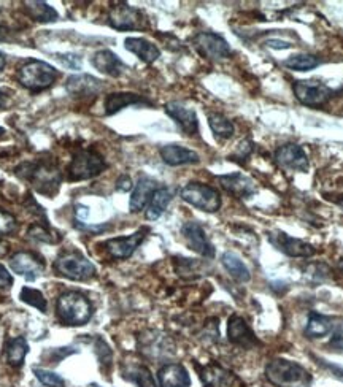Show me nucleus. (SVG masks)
<instances>
[{
  "mask_svg": "<svg viewBox=\"0 0 343 387\" xmlns=\"http://www.w3.org/2000/svg\"><path fill=\"white\" fill-rule=\"evenodd\" d=\"M21 180L29 181L38 194L54 197L62 183V173L56 159L45 157L34 162H22L15 168Z\"/></svg>",
  "mask_w": 343,
  "mask_h": 387,
  "instance_id": "obj_1",
  "label": "nucleus"
},
{
  "mask_svg": "<svg viewBox=\"0 0 343 387\" xmlns=\"http://www.w3.org/2000/svg\"><path fill=\"white\" fill-rule=\"evenodd\" d=\"M56 312L62 324L80 327L88 324L94 308L88 297L77 291H67L59 295L56 303Z\"/></svg>",
  "mask_w": 343,
  "mask_h": 387,
  "instance_id": "obj_2",
  "label": "nucleus"
},
{
  "mask_svg": "<svg viewBox=\"0 0 343 387\" xmlns=\"http://www.w3.org/2000/svg\"><path fill=\"white\" fill-rule=\"evenodd\" d=\"M265 378L275 387H310L312 374L298 362L273 359L265 367Z\"/></svg>",
  "mask_w": 343,
  "mask_h": 387,
  "instance_id": "obj_3",
  "label": "nucleus"
},
{
  "mask_svg": "<svg viewBox=\"0 0 343 387\" xmlns=\"http://www.w3.org/2000/svg\"><path fill=\"white\" fill-rule=\"evenodd\" d=\"M61 72L51 64L38 59H27L18 70V81L31 92H42L59 80Z\"/></svg>",
  "mask_w": 343,
  "mask_h": 387,
  "instance_id": "obj_4",
  "label": "nucleus"
},
{
  "mask_svg": "<svg viewBox=\"0 0 343 387\" xmlns=\"http://www.w3.org/2000/svg\"><path fill=\"white\" fill-rule=\"evenodd\" d=\"M54 270L61 277L72 281H89L97 273L94 263L77 249L61 253L54 262Z\"/></svg>",
  "mask_w": 343,
  "mask_h": 387,
  "instance_id": "obj_5",
  "label": "nucleus"
},
{
  "mask_svg": "<svg viewBox=\"0 0 343 387\" xmlns=\"http://www.w3.org/2000/svg\"><path fill=\"white\" fill-rule=\"evenodd\" d=\"M107 168V162L94 149L80 148L73 152L72 162L68 166V180L85 181L96 178Z\"/></svg>",
  "mask_w": 343,
  "mask_h": 387,
  "instance_id": "obj_6",
  "label": "nucleus"
},
{
  "mask_svg": "<svg viewBox=\"0 0 343 387\" xmlns=\"http://www.w3.org/2000/svg\"><path fill=\"white\" fill-rule=\"evenodd\" d=\"M180 197L186 203L205 213H217L221 208V196L214 187L202 183H188L182 191Z\"/></svg>",
  "mask_w": 343,
  "mask_h": 387,
  "instance_id": "obj_7",
  "label": "nucleus"
},
{
  "mask_svg": "<svg viewBox=\"0 0 343 387\" xmlns=\"http://www.w3.org/2000/svg\"><path fill=\"white\" fill-rule=\"evenodd\" d=\"M108 24L116 31H140L147 27V17L142 10L131 7L129 3L119 2L110 8Z\"/></svg>",
  "mask_w": 343,
  "mask_h": 387,
  "instance_id": "obj_8",
  "label": "nucleus"
},
{
  "mask_svg": "<svg viewBox=\"0 0 343 387\" xmlns=\"http://www.w3.org/2000/svg\"><path fill=\"white\" fill-rule=\"evenodd\" d=\"M294 96L298 101L310 108H319L328 103L334 96V91L319 81H295L293 85Z\"/></svg>",
  "mask_w": 343,
  "mask_h": 387,
  "instance_id": "obj_9",
  "label": "nucleus"
},
{
  "mask_svg": "<svg viewBox=\"0 0 343 387\" xmlns=\"http://www.w3.org/2000/svg\"><path fill=\"white\" fill-rule=\"evenodd\" d=\"M193 46L208 61H224L231 57L232 50L226 38L214 32H200L193 38Z\"/></svg>",
  "mask_w": 343,
  "mask_h": 387,
  "instance_id": "obj_10",
  "label": "nucleus"
},
{
  "mask_svg": "<svg viewBox=\"0 0 343 387\" xmlns=\"http://www.w3.org/2000/svg\"><path fill=\"white\" fill-rule=\"evenodd\" d=\"M199 378L205 387H245V383L234 372L228 370L219 363H207L197 367Z\"/></svg>",
  "mask_w": 343,
  "mask_h": 387,
  "instance_id": "obj_11",
  "label": "nucleus"
},
{
  "mask_svg": "<svg viewBox=\"0 0 343 387\" xmlns=\"http://www.w3.org/2000/svg\"><path fill=\"white\" fill-rule=\"evenodd\" d=\"M138 348H140V353L145 357L153 360L167 359V357H170L173 354V344L170 343L168 337H166L164 333L154 330L145 332L143 335H140Z\"/></svg>",
  "mask_w": 343,
  "mask_h": 387,
  "instance_id": "obj_12",
  "label": "nucleus"
},
{
  "mask_svg": "<svg viewBox=\"0 0 343 387\" xmlns=\"http://www.w3.org/2000/svg\"><path fill=\"white\" fill-rule=\"evenodd\" d=\"M269 242L275 246L278 251H282L283 254H286L289 257H312L315 256L316 249L313 248L310 243L302 242L299 238L289 237L288 233H284L282 231H273L269 233Z\"/></svg>",
  "mask_w": 343,
  "mask_h": 387,
  "instance_id": "obj_13",
  "label": "nucleus"
},
{
  "mask_svg": "<svg viewBox=\"0 0 343 387\" xmlns=\"http://www.w3.org/2000/svg\"><path fill=\"white\" fill-rule=\"evenodd\" d=\"M10 268L24 277L27 281H36L45 272V263L38 256L29 251H20L10 257Z\"/></svg>",
  "mask_w": 343,
  "mask_h": 387,
  "instance_id": "obj_14",
  "label": "nucleus"
},
{
  "mask_svg": "<svg viewBox=\"0 0 343 387\" xmlns=\"http://www.w3.org/2000/svg\"><path fill=\"white\" fill-rule=\"evenodd\" d=\"M149 231L147 227L140 228L136 233H132L129 237H118V238H112L105 243V249L107 253L113 257V259L118 261H126L136 253V249L142 244V242L147 237V233Z\"/></svg>",
  "mask_w": 343,
  "mask_h": 387,
  "instance_id": "obj_15",
  "label": "nucleus"
},
{
  "mask_svg": "<svg viewBox=\"0 0 343 387\" xmlns=\"http://www.w3.org/2000/svg\"><path fill=\"white\" fill-rule=\"evenodd\" d=\"M182 233L186 243L189 246V249H193L194 253L200 254L202 257H207V259H213L214 248L200 224H197L194 221L186 222L182 227Z\"/></svg>",
  "mask_w": 343,
  "mask_h": 387,
  "instance_id": "obj_16",
  "label": "nucleus"
},
{
  "mask_svg": "<svg viewBox=\"0 0 343 387\" xmlns=\"http://www.w3.org/2000/svg\"><path fill=\"white\" fill-rule=\"evenodd\" d=\"M166 113L175 121V124L184 135L196 137L199 133V119L193 108H188L180 102H168L166 103Z\"/></svg>",
  "mask_w": 343,
  "mask_h": 387,
  "instance_id": "obj_17",
  "label": "nucleus"
},
{
  "mask_svg": "<svg viewBox=\"0 0 343 387\" xmlns=\"http://www.w3.org/2000/svg\"><path fill=\"white\" fill-rule=\"evenodd\" d=\"M103 89V81L92 75H72L66 81V91L75 98L96 97Z\"/></svg>",
  "mask_w": 343,
  "mask_h": 387,
  "instance_id": "obj_18",
  "label": "nucleus"
},
{
  "mask_svg": "<svg viewBox=\"0 0 343 387\" xmlns=\"http://www.w3.org/2000/svg\"><path fill=\"white\" fill-rule=\"evenodd\" d=\"M275 162L282 168L293 170V172H307L308 157L299 145H283L275 151Z\"/></svg>",
  "mask_w": 343,
  "mask_h": 387,
  "instance_id": "obj_19",
  "label": "nucleus"
},
{
  "mask_svg": "<svg viewBox=\"0 0 343 387\" xmlns=\"http://www.w3.org/2000/svg\"><path fill=\"white\" fill-rule=\"evenodd\" d=\"M91 64L98 72L112 76V78H119L129 70V67L112 50H101L94 52V56L91 57Z\"/></svg>",
  "mask_w": 343,
  "mask_h": 387,
  "instance_id": "obj_20",
  "label": "nucleus"
},
{
  "mask_svg": "<svg viewBox=\"0 0 343 387\" xmlns=\"http://www.w3.org/2000/svg\"><path fill=\"white\" fill-rule=\"evenodd\" d=\"M228 338L232 344L240 346V348H254L256 344H259L258 338L251 330V327L247 324V321L240 318V316L234 314L229 319L228 324Z\"/></svg>",
  "mask_w": 343,
  "mask_h": 387,
  "instance_id": "obj_21",
  "label": "nucleus"
},
{
  "mask_svg": "<svg viewBox=\"0 0 343 387\" xmlns=\"http://www.w3.org/2000/svg\"><path fill=\"white\" fill-rule=\"evenodd\" d=\"M159 154H161V159L170 167L189 166V163H197L200 161V157L196 151L184 148V146L177 143L164 145L159 149Z\"/></svg>",
  "mask_w": 343,
  "mask_h": 387,
  "instance_id": "obj_22",
  "label": "nucleus"
},
{
  "mask_svg": "<svg viewBox=\"0 0 343 387\" xmlns=\"http://www.w3.org/2000/svg\"><path fill=\"white\" fill-rule=\"evenodd\" d=\"M218 181L226 192L232 194V196L237 198L251 197L256 192L254 181L251 178L245 177L243 173L223 175V177H218Z\"/></svg>",
  "mask_w": 343,
  "mask_h": 387,
  "instance_id": "obj_23",
  "label": "nucleus"
},
{
  "mask_svg": "<svg viewBox=\"0 0 343 387\" xmlns=\"http://www.w3.org/2000/svg\"><path fill=\"white\" fill-rule=\"evenodd\" d=\"M158 181L149 178V177H140L137 181L136 187H133V192L131 196V202H129V208L132 213H140L142 210L148 207V203L151 200V196H153L154 191L158 189Z\"/></svg>",
  "mask_w": 343,
  "mask_h": 387,
  "instance_id": "obj_24",
  "label": "nucleus"
},
{
  "mask_svg": "<svg viewBox=\"0 0 343 387\" xmlns=\"http://www.w3.org/2000/svg\"><path fill=\"white\" fill-rule=\"evenodd\" d=\"M159 387H189V373L182 363H166L158 372Z\"/></svg>",
  "mask_w": 343,
  "mask_h": 387,
  "instance_id": "obj_25",
  "label": "nucleus"
},
{
  "mask_svg": "<svg viewBox=\"0 0 343 387\" xmlns=\"http://www.w3.org/2000/svg\"><path fill=\"white\" fill-rule=\"evenodd\" d=\"M131 105H151V102L143 96L133 92H113L108 94L105 98V115H116L118 111L131 107Z\"/></svg>",
  "mask_w": 343,
  "mask_h": 387,
  "instance_id": "obj_26",
  "label": "nucleus"
},
{
  "mask_svg": "<svg viewBox=\"0 0 343 387\" xmlns=\"http://www.w3.org/2000/svg\"><path fill=\"white\" fill-rule=\"evenodd\" d=\"M124 46L127 51H131L132 54H136L138 59L143 61L145 64H153L158 61L161 56V50L154 43L148 42L147 38L129 37L124 40Z\"/></svg>",
  "mask_w": 343,
  "mask_h": 387,
  "instance_id": "obj_27",
  "label": "nucleus"
},
{
  "mask_svg": "<svg viewBox=\"0 0 343 387\" xmlns=\"http://www.w3.org/2000/svg\"><path fill=\"white\" fill-rule=\"evenodd\" d=\"M22 5H24V13L31 17V20L37 22L48 24V22H56L59 20V13H57L50 3L42 2V0H36V2H24Z\"/></svg>",
  "mask_w": 343,
  "mask_h": 387,
  "instance_id": "obj_28",
  "label": "nucleus"
},
{
  "mask_svg": "<svg viewBox=\"0 0 343 387\" xmlns=\"http://www.w3.org/2000/svg\"><path fill=\"white\" fill-rule=\"evenodd\" d=\"M173 194L167 187H158L154 191L153 196H151V200L147 207V219L148 221H156L159 219L162 213L167 210L168 203L172 202Z\"/></svg>",
  "mask_w": 343,
  "mask_h": 387,
  "instance_id": "obj_29",
  "label": "nucleus"
},
{
  "mask_svg": "<svg viewBox=\"0 0 343 387\" xmlns=\"http://www.w3.org/2000/svg\"><path fill=\"white\" fill-rule=\"evenodd\" d=\"M334 332L333 319L329 316L312 313L308 316V322L305 327V337L307 338H323L328 337L329 333Z\"/></svg>",
  "mask_w": 343,
  "mask_h": 387,
  "instance_id": "obj_30",
  "label": "nucleus"
},
{
  "mask_svg": "<svg viewBox=\"0 0 343 387\" xmlns=\"http://www.w3.org/2000/svg\"><path fill=\"white\" fill-rule=\"evenodd\" d=\"M221 263L228 270V273L238 283H248L251 279V273H249L248 267L243 263V261L234 253H224L221 256Z\"/></svg>",
  "mask_w": 343,
  "mask_h": 387,
  "instance_id": "obj_31",
  "label": "nucleus"
},
{
  "mask_svg": "<svg viewBox=\"0 0 343 387\" xmlns=\"http://www.w3.org/2000/svg\"><path fill=\"white\" fill-rule=\"evenodd\" d=\"M29 353V344L24 337L10 338L5 343V357L11 367H21Z\"/></svg>",
  "mask_w": 343,
  "mask_h": 387,
  "instance_id": "obj_32",
  "label": "nucleus"
},
{
  "mask_svg": "<svg viewBox=\"0 0 343 387\" xmlns=\"http://www.w3.org/2000/svg\"><path fill=\"white\" fill-rule=\"evenodd\" d=\"M123 377L132 381V383L137 387H158V384H156V381L153 378V374H151V372H149V368L145 365H140V363H137V365H131L124 372Z\"/></svg>",
  "mask_w": 343,
  "mask_h": 387,
  "instance_id": "obj_33",
  "label": "nucleus"
},
{
  "mask_svg": "<svg viewBox=\"0 0 343 387\" xmlns=\"http://www.w3.org/2000/svg\"><path fill=\"white\" fill-rule=\"evenodd\" d=\"M208 126H210L214 137L221 140H228L234 135V124L221 113H210L208 115Z\"/></svg>",
  "mask_w": 343,
  "mask_h": 387,
  "instance_id": "obj_34",
  "label": "nucleus"
},
{
  "mask_svg": "<svg viewBox=\"0 0 343 387\" xmlns=\"http://www.w3.org/2000/svg\"><path fill=\"white\" fill-rule=\"evenodd\" d=\"M27 235L31 237L36 242H42V243H50L54 244L62 240V235H59L56 231L50 227V224H43V222H37V224H32L29 227Z\"/></svg>",
  "mask_w": 343,
  "mask_h": 387,
  "instance_id": "obj_35",
  "label": "nucleus"
},
{
  "mask_svg": "<svg viewBox=\"0 0 343 387\" xmlns=\"http://www.w3.org/2000/svg\"><path fill=\"white\" fill-rule=\"evenodd\" d=\"M173 263H175L177 273L182 278L191 279V278L200 277V273H202V262H199V261H196V259H184V257H177V259L173 261Z\"/></svg>",
  "mask_w": 343,
  "mask_h": 387,
  "instance_id": "obj_36",
  "label": "nucleus"
},
{
  "mask_svg": "<svg viewBox=\"0 0 343 387\" xmlns=\"http://www.w3.org/2000/svg\"><path fill=\"white\" fill-rule=\"evenodd\" d=\"M284 66L291 70H298V72H308L319 66V59L313 54H295L284 61Z\"/></svg>",
  "mask_w": 343,
  "mask_h": 387,
  "instance_id": "obj_37",
  "label": "nucleus"
},
{
  "mask_svg": "<svg viewBox=\"0 0 343 387\" xmlns=\"http://www.w3.org/2000/svg\"><path fill=\"white\" fill-rule=\"evenodd\" d=\"M20 298L24 303L31 305V307L40 309L42 313H46V308H48V303H46L45 295L38 289H32V287H22L20 292Z\"/></svg>",
  "mask_w": 343,
  "mask_h": 387,
  "instance_id": "obj_38",
  "label": "nucleus"
},
{
  "mask_svg": "<svg viewBox=\"0 0 343 387\" xmlns=\"http://www.w3.org/2000/svg\"><path fill=\"white\" fill-rule=\"evenodd\" d=\"M34 374L46 387H66V383L59 374L45 370V368H34Z\"/></svg>",
  "mask_w": 343,
  "mask_h": 387,
  "instance_id": "obj_39",
  "label": "nucleus"
},
{
  "mask_svg": "<svg viewBox=\"0 0 343 387\" xmlns=\"http://www.w3.org/2000/svg\"><path fill=\"white\" fill-rule=\"evenodd\" d=\"M18 228V221L8 211L0 208V237H7L16 232Z\"/></svg>",
  "mask_w": 343,
  "mask_h": 387,
  "instance_id": "obj_40",
  "label": "nucleus"
},
{
  "mask_svg": "<svg viewBox=\"0 0 343 387\" xmlns=\"http://www.w3.org/2000/svg\"><path fill=\"white\" fill-rule=\"evenodd\" d=\"M97 356L103 368L112 365V351H110L108 344L102 338L97 339Z\"/></svg>",
  "mask_w": 343,
  "mask_h": 387,
  "instance_id": "obj_41",
  "label": "nucleus"
},
{
  "mask_svg": "<svg viewBox=\"0 0 343 387\" xmlns=\"http://www.w3.org/2000/svg\"><path fill=\"white\" fill-rule=\"evenodd\" d=\"M57 59L62 62V66L72 70H80L81 68V59L77 54H72V52H67V54H57Z\"/></svg>",
  "mask_w": 343,
  "mask_h": 387,
  "instance_id": "obj_42",
  "label": "nucleus"
},
{
  "mask_svg": "<svg viewBox=\"0 0 343 387\" xmlns=\"http://www.w3.org/2000/svg\"><path fill=\"white\" fill-rule=\"evenodd\" d=\"M251 151H253V143L249 142V140H245V142H242L240 145H238L237 151L234 152V154L231 156V159H232V161L247 159V157H248L249 154H251Z\"/></svg>",
  "mask_w": 343,
  "mask_h": 387,
  "instance_id": "obj_43",
  "label": "nucleus"
},
{
  "mask_svg": "<svg viewBox=\"0 0 343 387\" xmlns=\"http://www.w3.org/2000/svg\"><path fill=\"white\" fill-rule=\"evenodd\" d=\"M329 346L337 351H343V326L335 328L333 333V338H330V342H329Z\"/></svg>",
  "mask_w": 343,
  "mask_h": 387,
  "instance_id": "obj_44",
  "label": "nucleus"
},
{
  "mask_svg": "<svg viewBox=\"0 0 343 387\" xmlns=\"http://www.w3.org/2000/svg\"><path fill=\"white\" fill-rule=\"evenodd\" d=\"M11 284H13V278H11L8 270L0 263V289H8Z\"/></svg>",
  "mask_w": 343,
  "mask_h": 387,
  "instance_id": "obj_45",
  "label": "nucleus"
},
{
  "mask_svg": "<svg viewBox=\"0 0 343 387\" xmlns=\"http://www.w3.org/2000/svg\"><path fill=\"white\" fill-rule=\"evenodd\" d=\"M116 189L121 192H127L132 189V180L131 177H127V175H123V177H119V180L116 181Z\"/></svg>",
  "mask_w": 343,
  "mask_h": 387,
  "instance_id": "obj_46",
  "label": "nucleus"
},
{
  "mask_svg": "<svg viewBox=\"0 0 343 387\" xmlns=\"http://www.w3.org/2000/svg\"><path fill=\"white\" fill-rule=\"evenodd\" d=\"M267 46H269V48H273V50H288L291 48V43L289 42H283V40H267Z\"/></svg>",
  "mask_w": 343,
  "mask_h": 387,
  "instance_id": "obj_47",
  "label": "nucleus"
},
{
  "mask_svg": "<svg viewBox=\"0 0 343 387\" xmlns=\"http://www.w3.org/2000/svg\"><path fill=\"white\" fill-rule=\"evenodd\" d=\"M10 94L11 91L7 89V87H2V89H0V110H3L8 105Z\"/></svg>",
  "mask_w": 343,
  "mask_h": 387,
  "instance_id": "obj_48",
  "label": "nucleus"
},
{
  "mask_svg": "<svg viewBox=\"0 0 343 387\" xmlns=\"http://www.w3.org/2000/svg\"><path fill=\"white\" fill-rule=\"evenodd\" d=\"M10 38V29L7 26L0 24V42H7Z\"/></svg>",
  "mask_w": 343,
  "mask_h": 387,
  "instance_id": "obj_49",
  "label": "nucleus"
},
{
  "mask_svg": "<svg viewBox=\"0 0 343 387\" xmlns=\"http://www.w3.org/2000/svg\"><path fill=\"white\" fill-rule=\"evenodd\" d=\"M5 66H7V57H5L3 52L0 51V72L5 68Z\"/></svg>",
  "mask_w": 343,
  "mask_h": 387,
  "instance_id": "obj_50",
  "label": "nucleus"
},
{
  "mask_svg": "<svg viewBox=\"0 0 343 387\" xmlns=\"http://www.w3.org/2000/svg\"><path fill=\"white\" fill-rule=\"evenodd\" d=\"M339 268H340V272L343 273V259H340V262H339Z\"/></svg>",
  "mask_w": 343,
  "mask_h": 387,
  "instance_id": "obj_51",
  "label": "nucleus"
},
{
  "mask_svg": "<svg viewBox=\"0 0 343 387\" xmlns=\"http://www.w3.org/2000/svg\"><path fill=\"white\" fill-rule=\"evenodd\" d=\"M3 133H5V129H3V127H0V137H2Z\"/></svg>",
  "mask_w": 343,
  "mask_h": 387,
  "instance_id": "obj_52",
  "label": "nucleus"
},
{
  "mask_svg": "<svg viewBox=\"0 0 343 387\" xmlns=\"http://www.w3.org/2000/svg\"><path fill=\"white\" fill-rule=\"evenodd\" d=\"M92 387H98V386H92Z\"/></svg>",
  "mask_w": 343,
  "mask_h": 387,
  "instance_id": "obj_53",
  "label": "nucleus"
}]
</instances>
